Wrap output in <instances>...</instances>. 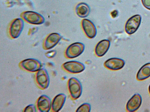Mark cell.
I'll return each instance as SVG.
<instances>
[{
    "label": "cell",
    "instance_id": "obj_1",
    "mask_svg": "<svg viewBox=\"0 0 150 112\" xmlns=\"http://www.w3.org/2000/svg\"><path fill=\"white\" fill-rule=\"evenodd\" d=\"M21 18L28 23L33 24L40 25L43 24L45 19L41 14L36 12L27 11L22 12Z\"/></svg>",
    "mask_w": 150,
    "mask_h": 112
},
{
    "label": "cell",
    "instance_id": "obj_2",
    "mask_svg": "<svg viewBox=\"0 0 150 112\" xmlns=\"http://www.w3.org/2000/svg\"><path fill=\"white\" fill-rule=\"evenodd\" d=\"M69 91L72 98L76 99L81 96L82 88L80 81L75 77L69 78L68 82Z\"/></svg>",
    "mask_w": 150,
    "mask_h": 112
},
{
    "label": "cell",
    "instance_id": "obj_3",
    "mask_svg": "<svg viewBox=\"0 0 150 112\" xmlns=\"http://www.w3.org/2000/svg\"><path fill=\"white\" fill-rule=\"evenodd\" d=\"M84 44L81 42H76L69 46L66 49L65 55L67 57L72 59L80 55L85 49Z\"/></svg>",
    "mask_w": 150,
    "mask_h": 112
},
{
    "label": "cell",
    "instance_id": "obj_4",
    "mask_svg": "<svg viewBox=\"0 0 150 112\" xmlns=\"http://www.w3.org/2000/svg\"><path fill=\"white\" fill-rule=\"evenodd\" d=\"M24 26L23 20L22 18L13 20L10 24L9 32L11 37L13 39L18 38L21 34Z\"/></svg>",
    "mask_w": 150,
    "mask_h": 112
},
{
    "label": "cell",
    "instance_id": "obj_5",
    "mask_svg": "<svg viewBox=\"0 0 150 112\" xmlns=\"http://www.w3.org/2000/svg\"><path fill=\"white\" fill-rule=\"evenodd\" d=\"M20 67L28 71L34 72H37L42 67L41 63L37 60L29 58L22 61L19 64Z\"/></svg>",
    "mask_w": 150,
    "mask_h": 112
},
{
    "label": "cell",
    "instance_id": "obj_6",
    "mask_svg": "<svg viewBox=\"0 0 150 112\" xmlns=\"http://www.w3.org/2000/svg\"><path fill=\"white\" fill-rule=\"evenodd\" d=\"M35 79L38 86L41 89H46L50 83V78L47 71L44 68L41 69L36 72Z\"/></svg>",
    "mask_w": 150,
    "mask_h": 112
},
{
    "label": "cell",
    "instance_id": "obj_7",
    "mask_svg": "<svg viewBox=\"0 0 150 112\" xmlns=\"http://www.w3.org/2000/svg\"><path fill=\"white\" fill-rule=\"evenodd\" d=\"M142 18L139 15H135L130 18L127 21L125 26L126 32L129 34L135 33L139 27Z\"/></svg>",
    "mask_w": 150,
    "mask_h": 112
},
{
    "label": "cell",
    "instance_id": "obj_8",
    "mask_svg": "<svg viewBox=\"0 0 150 112\" xmlns=\"http://www.w3.org/2000/svg\"><path fill=\"white\" fill-rule=\"evenodd\" d=\"M62 66L65 70L73 74L81 72L85 69V66L83 63L75 61L67 62L64 63Z\"/></svg>",
    "mask_w": 150,
    "mask_h": 112
},
{
    "label": "cell",
    "instance_id": "obj_9",
    "mask_svg": "<svg viewBox=\"0 0 150 112\" xmlns=\"http://www.w3.org/2000/svg\"><path fill=\"white\" fill-rule=\"evenodd\" d=\"M62 38L60 34L57 33H52L48 35L44 41L43 47L44 49L48 50L55 46Z\"/></svg>",
    "mask_w": 150,
    "mask_h": 112
},
{
    "label": "cell",
    "instance_id": "obj_10",
    "mask_svg": "<svg viewBox=\"0 0 150 112\" xmlns=\"http://www.w3.org/2000/svg\"><path fill=\"white\" fill-rule=\"evenodd\" d=\"M81 25L85 33L88 38H92L96 35V28L93 23L90 20L84 19L81 21Z\"/></svg>",
    "mask_w": 150,
    "mask_h": 112
},
{
    "label": "cell",
    "instance_id": "obj_11",
    "mask_svg": "<svg viewBox=\"0 0 150 112\" xmlns=\"http://www.w3.org/2000/svg\"><path fill=\"white\" fill-rule=\"evenodd\" d=\"M52 102L50 98L47 96L42 95L38 99L37 106L39 111L48 112L51 108Z\"/></svg>",
    "mask_w": 150,
    "mask_h": 112
},
{
    "label": "cell",
    "instance_id": "obj_12",
    "mask_svg": "<svg viewBox=\"0 0 150 112\" xmlns=\"http://www.w3.org/2000/svg\"><path fill=\"white\" fill-rule=\"evenodd\" d=\"M125 64V62L122 59L113 57L106 60L104 66L107 68L112 70H117L122 68Z\"/></svg>",
    "mask_w": 150,
    "mask_h": 112
},
{
    "label": "cell",
    "instance_id": "obj_13",
    "mask_svg": "<svg viewBox=\"0 0 150 112\" xmlns=\"http://www.w3.org/2000/svg\"><path fill=\"white\" fill-rule=\"evenodd\" d=\"M142 98L139 94H135L129 100L126 104V109L129 112H134L137 110L140 106Z\"/></svg>",
    "mask_w": 150,
    "mask_h": 112
},
{
    "label": "cell",
    "instance_id": "obj_14",
    "mask_svg": "<svg viewBox=\"0 0 150 112\" xmlns=\"http://www.w3.org/2000/svg\"><path fill=\"white\" fill-rule=\"evenodd\" d=\"M110 42L108 39H103L99 42L96 45L95 50L96 55L98 57L104 55L108 50Z\"/></svg>",
    "mask_w": 150,
    "mask_h": 112
},
{
    "label": "cell",
    "instance_id": "obj_15",
    "mask_svg": "<svg viewBox=\"0 0 150 112\" xmlns=\"http://www.w3.org/2000/svg\"><path fill=\"white\" fill-rule=\"evenodd\" d=\"M66 95L63 93L57 95L52 102L51 110L53 112L59 111L63 107L66 99Z\"/></svg>",
    "mask_w": 150,
    "mask_h": 112
},
{
    "label": "cell",
    "instance_id": "obj_16",
    "mask_svg": "<svg viewBox=\"0 0 150 112\" xmlns=\"http://www.w3.org/2000/svg\"><path fill=\"white\" fill-rule=\"evenodd\" d=\"M75 11L79 17L84 18L87 17L90 12V8L87 4L81 2L78 4L75 8Z\"/></svg>",
    "mask_w": 150,
    "mask_h": 112
},
{
    "label": "cell",
    "instance_id": "obj_17",
    "mask_svg": "<svg viewBox=\"0 0 150 112\" xmlns=\"http://www.w3.org/2000/svg\"><path fill=\"white\" fill-rule=\"evenodd\" d=\"M150 76V63L143 65L139 70L136 78L139 80H142Z\"/></svg>",
    "mask_w": 150,
    "mask_h": 112
},
{
    "label": "cell",
    "instance_id": "obj_18",
    "mask_svg": "<svg viewBox=\"0 0 150 112\" xmlns=\"http://www.w3.org/2000/svg\"><path fill=\"white\" fill-rule=\"evenodd\" d=\"M91 109L90 105L88 103H84L80 106L76 111L77 112H90Z\"/></svg>",
    "mask_w": 150,
    "mask_h": 112
},
{
    "label": "cell",
    "instance_id": "obj_19",
    "mask_svg": "<svg viewBox=\"0 0 150 112\" xmlns=\"http://www.w3.org/2000/svg\"><path fill=\"white\" fill-rule=\"evenodd\" d=\"M24 112H36V109L34 105L30 104L27 106L24 109Z\"/></svg>",
    "mask_w": 150,
    "mask_h": 112
},
{
    "label": "cell",
    "instance_id": "obj_20",
    "mask_svg": "<svg viewBox=\"0 0 150 112\" xmlns=\"http://www.w3.org/2000/svg\"><path fill=\"white\" fill-rule=\"evenodd\" d=\"M141 1L144 6L150 10V0H141Z\"/></svg>",
    "mask_w": 150,
    "mask_h": 112
},
{
    "label": "cell",
    "instance_id": "obj_21",
    "mask_svg": "<svg viewBox=\"0 0 150 112\" xmlns=\"http://www.w3.org/2000/svg\"><path fill=\"white\" fill-rule=\"evenodd\" d=\"M56 54V52L55 50L49 51L46 53V56L48 58H52Z\"/></svg>",
    "mask_w": 150,
    "mask_h": 112
},
{
    "label": "cell",
    "instance_id": "obj_22",
    "mask_svg": "<svg viewBox=\"0 0 150 112\" xmlns=\"http://www.w3.org/2000/svg\"><path fill=\"white\" fill-rule=\"evenodd\" d=\"M118 14V12L117 10H115L111 13V15L112 17L115 18L117 17Z\"/></svg>",
    "mask_w": 150,
    "mask_h": 112
},
{
    "label": "cell",
    "instance_id": "obj_23",
    "mask_svg": "<svg viewBox=\"0 0 150 112\" xmlns=\"http://www.w3.org/2000/svg\"><path fill=\"white\" fill-rule=\"evenodd\" d=\"M149 92L150 94V85H149Z\"/></svg>",
    "mask_w": 150,
    "mask_h": 112
}]
</instances>
